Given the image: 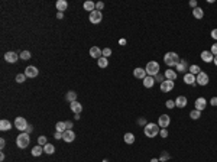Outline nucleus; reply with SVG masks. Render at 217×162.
<instances>
[{"label":"nucleus","mask_w":217,"mask_h":162,"mask_svg":"<svg viewBox=\"0 0 217 162\" xmlns=\"http://www.w3.org/2000/svg\"><path fill=\"white\" fill-rule=\"evenodd\" d=\"M179 61H181V58H179V55L177 52H167L164 55V62L169 68H175L179 64Z\"/></svg>","instance_id":"1"},{"label":"nucleus","mask_w":217,"mask_h":162,"mask_svg":"<svg viewBox=\"0 0 217 162\" xmlns=\"http://www.w3.org/2000/svg\"><path fill=\"white\" fill-rule=\"evenodd\" d=\"M159 132H161V128L158 123H148L143 128V133L146 138H155L159 135Z\"/></svg>","instance_id":"2"},{"label":"nucleus","mask_w":217,"mask_h":162,"mask_svg":"<svg viewBox=\"0 0 217 162\" xmlns=\"http://www.w3.org/2000/svg\"><path fill=\"white\" fill-rule=\"evenodd\" d=\"M29 135L26 132H20V133L17 135L16 138V145L17 148H20V149H25V148H28L29 146Z\"/></svg>","instance_id":"3"},{"label":"nucleus","mask_w":217,"mask_h":162,"mask_svg":"<svg viewBox=\"0 0 217 162\" xmlns=\"http://www.w3.org/2000/svg\"><path fill=\"white\" fill-rule=\"evenodd\" d=\"M159 70H161V67H159V64H158L156 61H149L148 64H146V67H145L146 74L150 75V77H155L156 74L159 73Z\"/></svg>","instance_id":"4"},{"label":"nucleus","mask_w":217,"mask_h":162,"mask_svg":"<svg viewBox=\"0 0 217 162\" xmlns=\"http://www.w3.org/2000/svg\"><path fill=\"white\" fill-rule=\"evenodd\" d=\"M89 19H90V22L93 23V25H99V23H101V20H103V13L99 12V10L90 12Z\"/></svg>","instance_id":"5"},{"label":"nucleus","mask_w":217,"mask_h":162,"mask_svg":"<svg viewBox=\"0 0 217 162\" xmlns=\"http://www.w3.org/2000/svg\"><path fill=\"white\" fill-rule=\"evenodd\" d=\"M175 87V83L171 81V80H165L162 84H159V88H161L162 93H171Z\"/></svg>","instance_id":"6"},{"label":"nucleus","mask_w":217,"mask_h":162,"mask_svg":"<svg viewBox=\"0 0 217 162\" xmlns=\"http://www.w3.org/2000/svg\"><path fill=\"white\" fill-rule=\"evenodd\" d=\"M29 123L26 122V119L25 117H16L15 119V128L19 129V132H25L26 128H28Z\"/></svg>","instance_id":"7"},{"label":"nucleus","mask_w":217,"mask_h":162,"mask_svg":"<svg viewBox=\"0 0 217 162\" xmlns=\"http://www.w3.org/2000/svg\"><path fill=\"white\" fill-rule=\"evenodd\" d=\"M158 124L161 129H167L169 124H171V117L168 114H161L159 119H158Z\"/></svg>","instance_id":"8"},{"label":"nucleus","mask_w":217,"mask_h":162,"mask_svg":"<svg viewBox=\"0 0 217 162\" xmlns=\"http://www.w3.org/2000/svg\"><path fill=\"white\" fill-rule=\"evenodd\" d=\"M184 83L185 84H188V85H197V78H195V75L194 74H191V73H185L184 74Z\"/></svg>","instance_id":"9"},{"label":"nucleus","mask_w":217,"mask_h":162,"mask_svg":"<svg viewBox=\"0 0 217 162\" xmlns=\"http://www.w3.org/2000/svg\"><path fill=\"white\" fill-rule=\"evenodd\" d=\"M19 58H20V56L17 55L16 52H13V51H9V52L5 54V59H6V62H9V64H15Z\"/></svg>","instance_id":"10"},{"label":"nucleus","mask_w":217,"mask_h":162,"mask_svg":"<svg viewBox=\"0 0 217 162\" xmlns=\"http://www.w3.org/2000/svg\"><path fill=\"white\" fill-rule=\"evenodd\" d=\"M206 106H207V100L204 99V97H198V99L195 100V103H194V109L200 110V112L206 110Z\"/></svg>","instance_id":"11"},{"label":"nucleus","mask_w":217,"mask_h":162,"mask_svg":"<svg viewBox=\"0 0 217 162\" xmlns=\"http://www.w3.org/2000/svg\"><path fill=\"white\" fill-rule=\"evenodd\" d=\"M195 78H197V84L198 85H207L208 84V75L206 73H203V71L198 75H195Z\"/></svg>","instance_id":"12"},{"label":"nucleus","mask_w":217,"mask_h":162,"mask_svg":"<svg viewBox=\"0 0 217 162\" xmlns=\"http://www.w3.org/2000/svg\"><path fill=\"white\" fill-rule=\"evenodd\" d=\"M38 68L34 67V65H29V67H26V70H25V75L26 77H29V78H35L36 75H38Z\"/></svg>","instance_id":"13"},{"label":"nucleus","mask_w":217,"mask_h":162,"mask_svg":"<svg viewBox=\"0 0 217 162\" xmlns=\"http://www.w3.org/2000/svg\"><path fill=\"white\" fill-rule=\"evenodd\" d=\"M74 139H75V133H74L72 130H70V129H67V130L62 133V140H65L67 143H71Z\"/></svg>","instance_id":"14"},{"label":"nucleus","mask_w":217,"mask_h":162,"mask_svg":"<svg viewBox=\"0 0 217 162\" xmlns=\"http://www.w3.org/2000/svg\"><path fill=\"white\" fill-rule=\"evenodd\" d=\"M90 56L91 58H96V59H100L101 56H103V52L99 46H91L90 48Z\"/></svg>","instance_id":"15"},{"label":"nucleus","mask_w":217,"mask_h":162,"mask_svg":"<svg viewBox=\"0 0 217 162\" xmlns=\"http://www.w3.org/2000/svg\"><path fill=\"white\" fill-rule=\"evenodd\" d=\"M175 107H179V109H184V107H187V97H184V95H178L177 99H175Z\"/></svg>","instance_id":"16"},{"label":"nucleus","mask_w":217,"mask_h":162,"mask_svg":"<svg viewBox=\"0 0 217 162\" xmlns=\"http://www.w3.org/2000/svg\"><path fill=\"white\" fill-rule=\"evenodd\" d=\"M164 75H165V80H171V81H175L177 80V77H178V73L175 71V70H167L165 73H164Z\"/></svg>","instance_id":"17"},{"label":"nucleus","mask_w":217,"mask_h":162,"mask_svg":"<svg viewBox=\"0 0 217 162\" xmlns=\"http://www.w3.org/2000/svg\"><path fill=\"white\" fill-rule=\"evenodd\" d=\"M133 75L136 77V78H139V80H143L148 74H146V71H145V68H140V67H136L133 70Z\"/></svg>","instance_id":"18"},{"label":"nucleus","mask_w":217,"mask_h":162,"mask_svg":"<svg viewBox=\"0 0 217 162\" xmlns=\"http://www.w3.org/2000/svg\"><path fill=\"white\" fill-rule=\"evenodd\" d=\"M200 58L204 62H213V59H214V55H213L210 51H203V52H201V55H200Z\"/></svg>","instance_id":"19"},{"label":"nucleus","mask_w":217,"mask_h":162,"mask_svg":"<svg viewBox=\"0 0 217 162\" xmlns=\"http://www.w3.org/2000/svg\"><path fill=\"white\" fill-rule=\"evenodd\" d=\"M70 107H71V110H72V113H75V114H80V113L83 112V106L78 103L77 100L75 101H72L71 104H70Z\"/></svg>","instance_id":"20"},{"label":"nucleus","mask_w":217,"mask_h":162,"mask_svg":"<svg viewBox=\"0 0 217 162\" xmlns=\"http://www.w3.org/2000/svg\"><path fill=\"white\" fill-rule=\"evenodd\" d=\"M142 81H143V87H146V88H152L154 84H155V78L150 77V75H146Z\"/></svg>","instance_id":"21"},{"label":"nucleus","mask_w":217,"mask_h":162,"mask_svg":"<svg viewBox=\"0 0 217 162\" xmlns=\"http://www.w3.org/2000/svg\"><path fill=\"white\" fill-rule=\"evenodd\" d=\"M55 7H56V10H58V12L67 10V7H68L67 0H58V2L55 3Z\"/></svg>","instance_id":"22"},{"label":"nucleus","mask_w":217,"mask_h":162,"mask_svg":"<svg viewBox=\"0 0 217 162\" xmlns=\"http://www.w3.org/2000/svg\"><path fill=\"white\" fill-rule=\"evenodd\" d=\"M188 70V64H187V61H179V64L175 67V71H178V73H185Z\"/></svg>","instance_id":"23"},{"label":"nucleus","mask_w":217,"mask_h":162,"mask_svg":"<svg viewBox=\"0 0 217 162\" xmlns=\"http://www.w3.org/2000/svg\"><path fill=\"white\" fill-rule=\"evenodd\" d=\"M31 153H32V157H41V155L44 153V146L36 145L35 148H32V151H31Z\"/></svg>","instance_id":"24"},{"label":"nucleus","mask_w":217,"mask_h":162,"mask_svg":"<svg viewBox=\"0 0 217 162\" xmlns=\"http://www.w3.org/2000/svg\"><path fill=\"white\" fill-rule=\"evenodd\" d=\"M10 129H12V123L9 120H6V119L0 120V130L6 132V130H10Z\"/></svg>","instance_id":"25"},{"label":"nucleus","mask_w":217,"mask_h":162,"mask_svg":"<svg viewBox=\"0 0 217 162\" xmlns=\"http://www.w3.org/2000/svg\"><path fill=\"white\" fill-rule=\"evenodd\" d=\"M135 135L130 133V132H128V133H125V136H123V140H125V143H128V145H132L135 142Z\"/></svg>","instance_id":"26"},{"label":"nucleus","mask_w":217,"mask_h":162,"mask_svg":"<svg viewBox=\"0 0 217 162\" xmlns=\"http://www.w3.org/2000/svg\"><path fill=\"white\" fill-rule=\"evenodd\" d=\"M83 7L87 12H93V10H96V3H94V2H90V0H87V2H84Z\"/></svg>","instance_id":"27"},{"label":"nucleus","mask_w":217,"mask_h":162,"mask_svg":"<svg viewBox=\"0 0 217 162\" xmlns=\"http://www.w3.org/2000/svg\"><path fill=\"white\" fill-rule=\"evenodd\" d=\"M193 16H194L195 19H203L204 10H203L201 7H195V9H193Z\"/></svg>","instance_id":"28"},{"label":"nucleus","mask_w":217,"mask_h":162,"mask_svg":"<svg viewBox=\"0 0 217 162\" xmlns=\"http://www.w3.org/2000/svg\"><path fill=\"white\" fill-rule=\"evenodd\" d=\"M65 100L67 101H70V103H72V101H75L77 100V93L75 91H68L67 94H65Z\"/></svg>","instance_id":"29"},{"label":"nucleus","mask_w":217,"mask_h":162,"mask_svg":"<svg viewBox=\"0 0 217 162\" xmlns=\"http://www.w3.org/2000/svg\"><path fill=\"white\" fill-rule=\"evenodd\" d=\"M44 152L46 155H52V153L55 152V146L52 145V143H46V145L44 146Z\"/></svg>","instance_id":"30"},{"label":"nucleus","mask_w":217,"mask_h":162,"mask_svg":"<svg viewBox=\"0 0 217 162\" xmlns=\"http://www.w3.org/2000/svg\"><path fill=\"white\" fill-rule=\"evenodd\" d=\"M55 129H56V132H61V133H64V132L67 130V123H65V122H58L55 124Z\"/></svg>","instance_id":"31"},{"label":"nucleus","mask_w":217,"mask_h":162,"mask_svg":"<svg viewBox=\"0 0 217 162\" xmlns=\"http://www.w3.org/2000/svg\"><path fill=\"white\" fill-rule=\"evenodd\" d=\"M201 116V112L200 110H197V109H194V110H191L190 112V117L193 119V120H198Z\"/></svg>","instance_id":"32"},{"label":"nucleus","mask_w":217,"mask_h":162,"mask_svg":"<svg viewBox=\"0 0 217 162\" xmlns=\"http://www.w3.org/2000/svg\"><path fill=\"white\" fill-rule=\"evenodd\" d=\"M97 64H99V67L100 68H106L107 65H109V59L104 58V56H101L100 59H97Z\"/></svg>","instance_id":"33"},{"label":"nucleus","mask_w":217,"mask_h":162,"mask_svg":"<svg viewBox=\"0 0 217 162\" xmlns=\"http://www.w3.org/2000/svg\"><path fill=\"white\" fill-rule=\"evenodd\" d=\"M188 70H190V73L194 74V75H198V74L201 73V68L198 67V65H190Z\"/></svg>","instance_id":"34"},{"label":"nucleus","mask_w":217,"mask_h":162,"mask_svg":"<svg viewBox=\"0 0 217 162\" xmlns=\"http://www.w3.org/2000/svg\"><path fill=\"white\" fill-rule=\"evenodd\" d=\"M171 159V155L168 153V152H162L161 153V157H159V162H167V161H169Z\"/></svg>","instance_id":"35"},{"label":"nucleus","mask_w":217,"mask_h":162,"mask_svg":"<svg viewBox=\"0 0 217 162\" xmlns=\"http://www.w3.org/2000/svg\"><path fill=\"white\" fill-rule=\"evenodd\" d=\"M19 56L22 58L23 61H28V59H31V52H29V51H22Z\"/></svg>","instance_id":"36"},{"label":"nucleus","mask_w":217,"mask_h":162,"mask_svg":"<svg viewBox=\"0 0 217 162\" xmlns=\"http://www.w3.org/2000/svg\"><path fill=\"white\" fill-rule=\"evenodd\" d=\"M154 78H155V83L156 81H158V83H164V81H165V75H164V74H161V73H158L155 75V77H154Z\"/></svg>","instance_id":"37"},{"label":"nucleus","mask_w":217,"mask_h":162,"mask_svg":"<svg viewBox=\"0 0 217 162\" xmlns=\"http://www.w3.org/2000/svg\"><path fill=\"white\" fill-rule=\"evenodd\" d=\"M46 143H48V139H46V136H39V138H38V145L45 146Z\"/></svg>","instance_id":"38"},{"label":"nucleus","mask_w":217,"mask_h":162,"mask_svg":"<svg viewBox=\"0 0 217 162\" xmlns=\"http://www.w3.org/2000/svg\"><path fill=\"white\" fill-rule=\"evenodd\" d=\"M25 80H26V75H25V74H17L16 75V83L22 84V83H25Z\"/></svg>","instance_id":"39"},{"label":"nucleus","mask_w":217,"mask_h":162,"mask_svg":"<svg viewBox=\"0 0 217 162\" xmlns=\"http://www.w3.org/2000/svg\"><path fill=\"white\" fill-rule=\"evenodd\" d=\"M101 52H103V56H104V58H109V56L111 55L110 48H104V49H101Z\"/></svg>","instance_id":"40"},{"label":"nucleus","mask_w":217,"mask_h":162,"mask_svg":"<svg viewBox=\"0 0 217 162\" xmlns=\"http://www.w3.org/2000/svg\"><path fill=\"white\" fill-rule=\"evenodd\" d=\"M103 9H104V3H103V2H97V3H96V10L101 12Z\"/></svg>","instance_id":"41"},{"label":"nucleus","mask_w":217,"mask_h":162,"mask_svg":"<svg viewBox=\"0 0 217 162\" xmlns=\"http://www.w3.org/2000/svg\"><path fill=\"white\" fill-rule=\"evenodd\" d=\"M165 106H167L168 109H174V107H175V101H174V100H167Z\"/></svg>","instance_id":"42"},{"label":"nucleus","mask_w":217,"mask_h":162,"mask_svg":"<svg viewBox=\"0 0 217 162\" xmlns=\"http://www.w3.org/2000/svg\"><path fill=\"white\" fill-rule=\"evenodd\" d=\"M159 136H161V138H164V139H165V138H168V129H161Z\"/></svg>","instance_id":"43"},{"label":"nucleus","mask_w":217,"mask_h":162,"mask_svg":"<svg viewBox=\"0 0 217 162\" xmlns=\"http://www.w3.org/2000/svg\"><path fill=\"white\" fill-rule=\"evenodd\" d=\"M210 52H212V54H213L214 56L217 55V42H216L214 45H212V49H210Z\"/></svg>","instance_id":"44"},{"label":"nucleus","mask_w":217,"mask_h":162,"mask_svg":"<svg viewBox=\"0 0 217 162\" xmlns=\"http://www.w3.org/2000/svg\"><path fill=\"white\" fill-rule=\"evenodd\" d=\"M25 132H26L28 135H31L32 132H34V126H32V124H28V128H26V130H25Z\"/></svg>","instance_id":"45"},{"label":"nucleus","mask_w":217,"mask_h":162,"mask_svg":"<svg viewBox=\"0 0 217 162\" xmlns=\"http://www.w3.org/2000/svg\"><path fill=\"white\" fill-rule=\"evenodd\" d=\"M138 123H139L140 126H143V128H145V126H146V124H148V123H146V120H145L143 117H140L139 120H138Z\"/></svg>","instance_id":"46"},{"label":"nucleus","mask_w":217,"mask_h":162,"mask_svg":"<svg viewBox=\"0 0 217 162\" xmlns=\"http://www.w3.org/2000/svg\"><path fill=\"white\" fill-rule=\"evenodd\" d=\"M210 35H212V38H213V39H216V41H217V29H213V31H212V34H210Z\"/></svg>","instance_id":"47"},{"label":"nucleus","mask_w":217,"mask_h":162,"mask_svg":"<svg viewBox=\"0 0 217 162\" xmlns=\"http://www.w3.org/2000/svg\"><path fill=\"white\" fill-rule=\"evenodd\" d=\"M54 138H55V139H62V133L61 132H55V133H54Z\"/></svg>","instance_id":"48"},{"label":"nucleus","mask_w":217,"mask_h":162,"mask_svg":"<svg viewBox=\"0 0 217 162\" xmlns=\"http://www.w3.org/2000/svg\"><path fill=\"white\" fill-rule=\"evenodd\" d=\"M190 6H191L193 9H195V7H198V6H197V0H191V2H190Z\"/></svg>","instance_id":"49"},{"label":"nucleus","mask_w":217,"mask_h":162,"mask_svg":"<svg viewBox=\"0 0 217 162\" xmlns=\"http://www.w3.org/2000/svg\"><path fill=\"white\" fill-rule=\"evenodd\" d=\"M210 104H212V106H216V107H217V97H213L212 100H210Z\"/></svg>","instance_id":"50"},{"label":"nucleus","mask_w":217,"mask_h":162,"mask_svg":"<svg viewBox=\"0 0 217 162\" xmlns=\"http://www.w3.org/2000/svg\"><path fill=\"white\" fill-rule=\"evenodd\" d=\"M5 145H6V140L2 138V139H0V149H3V148H5Z\"/></svg>","instance_id":"51"},{"label":"nucleus","mask_w":217,"mask_h":162,"mask_svg":"<svg viewBox=\"0 0 217 162\" xmlns=\"http://www.w3.org/2000/svg\"><path fill=\"white\" fill-rule=\"evenodd\" d=\"M62 17H64V13H62V12H58V13H56V19H62Z\"/></svg>","instance_id":"52"},{"label":"nucleus","mask_w":217,"mask_h":162,"mask_svg":"<svg viewBox=\"0 0 217 162\" xmlns=\"http://www.w3.org/2000/svg\"><path fill=\"white\" fill-rule=\"evenodd\" d=\"M67 123V129H70L71 130V128H72V122H65Z\"/></svg>","instance_id":"53"},{"label":"nucleus","mask_w":217,"mask_h":162,"mask_svg":"<svg viewBox=\"0 0 217 162\" xmlns=\"http://www.w3.org/2000/svg\"><path fill=\"white\" fill-rule=\"evenodd\" d=\"M119 44H120V45H126V39H120V41H119Z\"/></svg>","instance_id":"54"},{"label":"nucleus","mask_w":217,"mask_h":162,"mask_svg":"<svg viewBox=\"0 0 217 162\" xmlns=\"http://www.w3.org/2000/svg\"><path fill=\"white\" fill-rule=\"evenodd\" d=\"M0 161H5V153H3V152L0 153Z\"/></svg>","instance_id":"55"},{"label":"nucleus","mask_w":217,"mask_h":162,"mask_svg":"<svg viewBox=\"0 0 217 162\" xmlns=\"http://www.w3.org/2000/svg\"><path fill=\"white\" fill-rule=\"evenodd\" d=\"M150 162H159V159H158V158H152V159H150Z\"/></svg>","instance_id":"56"},{"label":"nucleus","mask_w":217,"mask_h":162,"mask_svg":"<svg viewBox=\"0 0 217 162\" xmlns=\"http://www.w3.org/2000/svg\"><path fill=\"white\" fill-rule=\"evenodd\" d=\"M213 62H214V64H216V67H217V55L214 56V59H213Z\"/></svg>","instance_id":"57"}]
</instances>
